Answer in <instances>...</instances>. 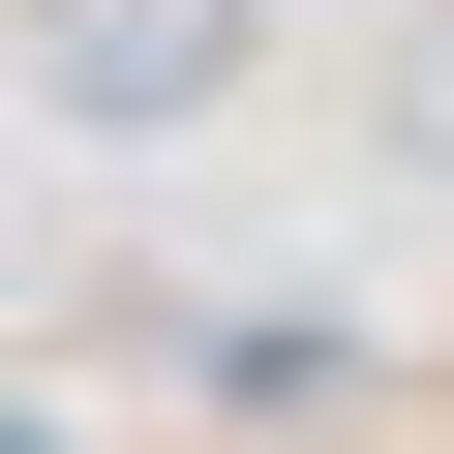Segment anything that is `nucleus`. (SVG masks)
<instances>
[{
	"label": "nucleus",
	"instance_id": "obj_1",
	"mask_svg": "<svg viewBox=\"0 0 454 454\" xmlns=\"http://www.w3.org/2000/svg\"><path fill=\"white\" fill-rule=\"evenodd\" d=\"M31 31V121H91V152H182L212 91L273 61V0H0Z\"/></svg>",
	"mask_w": 454,
	"mask_h": 454
},
{
	"label": "nucleus",
	"instance_id": "obj_2",
	"mask_svg": "<svg viewBox=\"0 0 454 454\" xmlns=\"http://www.w3.org/2000/svg\"><path fill=\"white\" fill-rule=\"evenodd\" d=\"M364 121H394V182H454V0H394V61H364Z\"/></svg>",
	"mask_w": 454,
	"mask_h": 454
}]
</instances>
